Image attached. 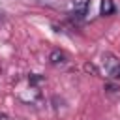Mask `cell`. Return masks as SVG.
<instances>
[{"label": "cell", "instance_id": "1", "mask_svg": "<svg viewBox=\"0 0 120 120\" xmlns=\"http://www.w3.org/2000/svg\"><path fill=\"white\" fill-rule=\"evenodd\" d=\"M101 60H103V68H105L107 75L111 79H120V58H116L111 52H105Z\"/></svg>", "mask_w": 120, "mask_h": 120}, {"label": "cell", "instance_id": "2", "mask_svg": "<svg viewBox=\"0 0 120 120\" xmlns=\"http://www.w3.org/2000/svg\"><path fill=\"white\" fill-rule=\"evenodd\" d=\"M49 60H51L52 66H66V62H68V54H66L64 51L56 49V51H52V52L49 54Z\"/></svg>", "mask_w": 120, "mask_h": 120}, {"label": "cell", "instance_id": "3", "mask_svg": "<svg viewBox=\"0 0 120 120\" xmlns=\"http://www.w3.org/2000/svg\"><path fill=\"white\" fill-rule=\"evenodd\" d=\"M71 6H73V11L77 13V17H84L88 11L90 0H71Z\"/></svg>", "mask_w": 120, "mask_h": 120}, {"label": "cell", "instance_id": "4", "mask_svg": "<svg viewBox=\"0 0 120 120\" xmlns=\"http://www.w3.org/2000/svg\"><path fill=\"white\" fill-rule=\"evenodd\" d=\"M114 13V4L112 0H101V15L103 17H109Z\"/></svg>", "mask_w": 120, "mask_h": 120}, {"label": "cell", "instance_id": "5", "mask_svg": "<svg viewBox=\"0 0 120 120\" xmlns=\"http://www.w3.org/2000/svg\"><path fill=\"white\" fill-rule=\"evenodd\" d=\"M84 71H86V73H92V75H98V68H96L94 64H90V62L84 64Z\"/></svg>", "mask_w": 120, "mask_h": 120}, {"label": "cell", "instance_id": "6", "mask_svg": "<svg viewBox=\"0 0 120 120\" xmlns=\"http://www.w3.org/2000/svg\"><path fill=\"white\" fill-rule=\"evenodd\" d=\"M43 81V77H39V75H32L30 77V82H34V84H38V82H41Z\"/></svg>", "mask_w": 120, "mask_h": 120}, {"label": "cell", "instance_id": "7", "mask_svg": "<svg viewBox=\"0 0 120 120\" xmlns=\"http://www.w3.org/2000/svg\"><path fill=\"white\" fill-rule=\"evenodd\" d=\"M105 88H107L109 92H116V90H118V86H114V84H107Z\"/></svg>", "mask_w": 120, "mask_h": 120}, {"label": "cell", "instance_id": "8", "mask_svg": "<svg viewBox=\"0 0 120 120\" xmlns=\"http://www.w3.org/2000/svg\"><path fill=\"white\" fill-rule=\"evenodd\" d=\"M0 120H9V118H8L6 114H0Z\"/></svg>", "mask_w": 120, "mask_h": 120}, {"label": "cell", "instance_id": "9", "mask_svg": "<svg viewBox=\"0 0 120 120\" xmlns=\"http://www.w3.org/2000/svg\"><path fill=\"white\" fill-rule=\"evenodd\" d=\"M0 21H2V13H0Z\"/></svg>", "mask_w": 120, "mask_h": 120}]
</instances>
